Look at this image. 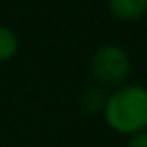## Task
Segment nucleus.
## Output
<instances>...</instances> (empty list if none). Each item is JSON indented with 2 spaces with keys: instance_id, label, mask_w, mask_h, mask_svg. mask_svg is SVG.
<instances>
[{
  "instance_id": "obj_4",
  "label": "nucleus",
  "mask_w": 147,
  "mask_h": 147,
  "mask_svg": "<svg viewBox=\"0 0 147 147\" xmlns=\"http://www.w3.org/2000/svg\"><path fill=\"white\" fill-rule=\"evenodd\" d=\"M17 47H19V40L15 36V32L0 26V60H9L11 55H15Z\"/></svg>"
},
{
  "instance_id": "obj_2",
  "label": "nucleus",
  "mask_w": 147,
  "mask_h": 147,
  "mask_svg": "<svg viewBox=\"0 0 147 147\" xmlns=\"http://www.w3.org/2000/svg\"><path fill=\"white\" fill-rule=\"evenodd\" d=\"M92 73L102 85H119L130 73V58L119 45H102L92 60Z\"/></svg>"
},
{
  "instance_id": "obj_3",
  "label": "nucleus",
  "mask_w": 147,
  "mask_h": 147,
  "mask_svg": "<svg viewBox=\"0 0 147 147\" xmlns=\"http://www.w3.org/2000/svg\"><path fill=\"white\" fill-rule=\"evenodd\" d=\"M109 7L117 19L134 22L147 13V0H109Z\"/></svg>"
},
{
  "instance_id": "obj_6",
  "label": "nucleus",
  "mask_w": 147,
  "mask_h": 147,
  "mask_svg": "<svg viewBox=\"0 0 147 147\" xmlns=\"http://www.w3.org/2000/svg\"><path fill=\"white\" fill-rule=\"evenodd\" d=\"M128 147H147V130H141V132L132 134Z\"/></svg>"
},
{
  "instance_id": "obj_1",
  "label": "nucleus",
  "mask_w": 147,
  "mask_h": 147,
  "mask_svg": "<svg viewBox=\"0 0 147 147\" xmlns=\"http://www.w3.org/2000/svg\"><path fill=\"white\" fill-rule=\"evenodd\" d=\"M105 117L109 126L121 134L147 130V88L124 85L105 100Z\"/></svg>"
},
{
  "instance_id": "obj_5",
  "label": "nucleus",
  "mask_w": 147,
  "mask_h": 147,
  "mask_svg": "<svg viewBox=\"0 0 147 147\" xmlns=\"http://www.w3.org/2000/svg\"><path fill=\"white\" fill-rule=\"evenodd\" d=\"M105 96L102 92H100L98 88H90L88 92H83V105L88 107L90 111H98V109H102L105 107Z\"/></svg>"
}]
</instances>
